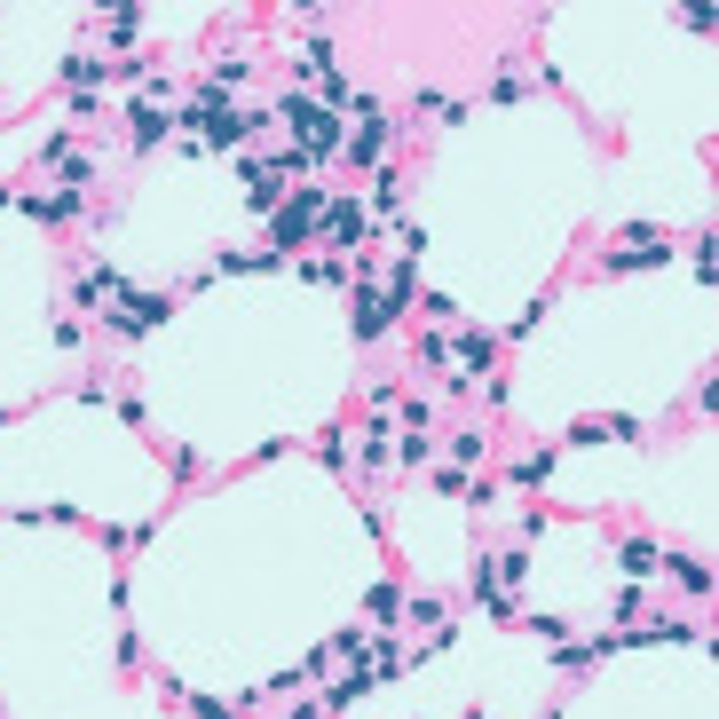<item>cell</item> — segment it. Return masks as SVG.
<instances>
[{"label":"cell","instance_id":"obj_12","mask_svg":"<svg viewBox=\"0 0 719 719\" xmlns=\"http://www.w3.org/2000/svg\"><path fill=\"white\" fill-rule=\"evenodd\" d=\"M365 616H372V624H396V616H404V585H372V593H365Z\"/></svg>","mask_w":719,"mask_h":719},{"label":"cell","instance_id":"obj_21","mask_svg":"<svg viewBox=\"0 0 719 719\" xmlns=\"http://www.w3.org/2000/svg\"><path fill=\"white\" fill-rule=\"evenodd\" d=\"M183 703H191L198 719H245V711H230V703H214V696H183Z\"/></svg>","mask_w":719,"mask_h":719},{"label":"cell","instance_id":"obj_20","mask_svg":"<svg viewBox=\"0 0 719 719\" xmlns=\"http://www.w3.org/2000/svg\"><path fill=\"white\" fill-rule=\"evenodd\" d=\"M111 411H119L127 427H150V411H143V396H111Z\"/></svg>","mask_w":719,"mask_h":719},{"label":"cell","instance_id":"obj_13","mask_svg":"<svg viewBox=\"0 0 719 719\" xmlns=\"http://www.w3.org/2000/svg\"><path fill=\"white\" fill-rule=\"evenodd\" d=\"M554 459H562V451H529V459H514V490H537V483L554 475Z\"/></svg>","mask_w":719,"mask_h":719},{"label":"cell","instance_id":"obj_17","mask_svg":"<svg viewBox=\"0 0 719 719\" xmlns=\"http://www.w3.org/2000/svg\"><path fill=\"white\" fill-rule=\"evenodd\" d=\"M301 278H317V285H348V261H324V253H317V261H301Z\"/></svg>","mask_w":719,"mask_h":719},{"label":"cell","instance_id":"obj_14","mask_svg":"<svg viewBox=\"0 0 719 719\" xmlns=\"http://www.w3.org/2000/svg\"><path fill=\"white\" fill-rule=\"evenodd\" d=\"M143 32V9L135 0H111V17H104V40H135Z\"/></svg>","mask_w":719,"mask_h":719},{"label":"cell","instance_id":"obj_11","mask_svg":"<svg viewBox=\"0 0 719 719\" xmlns=\"http://www.w3.org/2000/svg\"><path fill=\"white\" fill-rule=\"evenodd\" d=\"M443 451H451V467L467 475V467H483V459H490V435H483V427H459L451 443H443Z\"/></svg>","mask_w":719,"mask_h":719},{"label":"cell","instance_id":"obj_2","mask_svg":"<svg viewBox=\"0 0 719 719\" xmlns=\"http://www.w3.org/2000/svg\"><path fill=\"white\" fill-rule=\"evenodd\" d=\"M166 317H174V293H143V285H119V293H111V309H104V332L135 348V340H143V332H158Z\"/></svg>","mask_w":719,"mask_h":719},{"label":"cell","instance_id":"obj_22","mask_svg":"<svg viewBox=\"0 0 719 719\" xmlns=\"http://www.w3.org/2000/svg\"><path fill=\"white\" fill-rule=\"evenodd\" d=\"M285 719H324V703H293V711H285Z\"/></svg>","mask_w":719,"mask_h":719},{"label":"cell","instance_id":"obj_16","mask_svg":"<svg viewBox=\"0 0 719 719\" xmlns=\"http://www.w3.org/2000/svg\"><path fill=\"white\" fill-rule=\"evenodd\" d=\"M404 616H411V624H427V633H435V624H443V601H435V593H419V601L404 593Z\"/></svg>","mask_w":719,"mask_h":719},{"label":"cell","instance_id":"obj_7","mask_svg":"<svg viewBox=\"0 0 719 719\" xmlns=\"http://www.w3.org/2000/svg\"><path fill=\"white\" fill-rule=\"evenodd\" d=\"M616 554H624V585H649V577L664 570V546H657V537H624Z\"/></svg>","mask_w":719,"mask_h":719},{"label":"cell","instance_id":"obj_10","mask_svg":"<svg viewBox=\"0 0 719 719\" xmlns=\"http://www.w3.org/2000/svg\"><path fill=\"white\" fill-rule=\"evenodd\" d=\"M166 135H174V119H158V111H143V104H127V143H135V150H158Z\"/></svg>","mask_w":719,"mask_h":719},{"label":"cell","instance_id":"obj_19","mask_svg":"<svg viewBox=\"0 0 719 719\" xmlns=\"http://www.w3.org/2000/svg\"><path fill=\"white\" fill-rule=\"evenodd\" d=\"M317 459H324V467H332V475H348V443H340V427H332V435H324V443H317Z\"/></svg>","mask_w":719,"mask_h":719},{"label":"cell","instance_id":"obj_4","mask_svg":"<svg viewBox=\"0 0 719 719\" xmlns=\"http://www.w3.org/2000/svg\"><path fill=\"white\" fill-rule=\"evenodd\" d=\"M17 214H32V222L64 230V222H79V214H87V198H79V191H64V183H56V191H32V198L17 191Z\"/></svg>","mask_w":719,"mask_h":719},{"label":"cell","instance_id":"obj_5","mask_svg":"<svg viewBox=\"0 0 719 719\" xmlns=\"http://www.w3.org/2000/svg\"><path fill=\"white\" fill-rule=\"evenodd\" d=\"M104 79H111V64H104V56H87V48H71V56H64V96H96Z\"/></svg>","mask_w":719,"mask_h":719},{"label":"cell","instance_id":"obj_9","mask_svg":"<svg viewBox=\"0 0 719 719\" xmlns=\"http://www.w3.org/2000/svg\"><path fill=\"white\" fill-rule=\"evenodd\" d=\"M388 324H396V317H388V301H380L372 285H356V340H365V348H372V340H380Z\"/></svg>","mask_w":719,"mask_h":719},{"label":"cell","instance_id":"obj_1","mask_svg":"<svg viewBox=\"0 0 719 719\" xmlns=\"http://www.w3.org/2000/svg\"><path fill=\"white\" fill-rule=\"evenodd\" d=\"M324 206H332V191L324 183H301V191H285V206L269 214V253H293V245H309L317 230H324Z\"/></svg>","mask_w":719,"mask_h":719},{"label":"cell","instance_id":"obj_6","mask_svg":"<svg viewBox=\"0 0 719 719\" xmlns=\"http://www.w3.org/2000/svg\"><path fill=\"white\" fill-rule=\"evenodd\" d=\"M324 237L356 253V245H365V206H356V198H332V206H324Z\"/></svg>","mask_w":719,"mask_h":719},{"label":"cell","instance_id":"obj_3","mask_svg":"<svg viewBox=\"0 0 719 719\" xmlns=\"http://www.w3.org/2000/svg\"><path fill=\"white\" fill-rule=\"evenodd\" d=\"M396 135H404V127H396L388 111H365V119H356V127H348V143H340V158H348V166H380Z\"/></svg>","mask_w":719,"mask_h":719},{"label":"cell","instance_id":"obj_15","mask_svg":"<svg viewBox=\"0 0 719 719\" xmlns=\"http://www.w3.org/2000/svg\"><path fill=\"white\" fill-rule=\"evenodd\" d=\"M396 206H404V183L380 166V183H372V214H380V222H396Z\"/></svg>","mask_w":719,"mask_h":719},{"label":"cell","instance_id":"obj_8","mask_svg":"<svg viewBox=\"0 0 719 719\" xmlns=\"http://www.w3.org/2000/svg\"><path fill=\"white\" fill-rule=\"evenodd\" d=\"M664 570H672V585H680L688 601H711V585H719L711 562H696V554H664Z\"/></svg>","mask_w":719,"mask_h":719},{"label":"cell","instance_id":"obj_18","mask_svg":"<svg viewBox=\"0 0 719 719\" xmlns=\"http://www.w3.org/2000/svg\"><path fill=\"white\" fill-rule=\"evenodd\" d=\"M696 278H703V285H711V278H719V237H711V230H703V237H696Z\"/></svg>","mask_w":719,"mask_h":719}]
</instances>
